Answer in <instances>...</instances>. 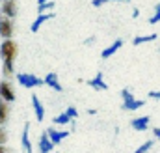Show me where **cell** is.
Wrapping results in <instances>:
<instances>
[{"mask_svg": "<svg viewBox=\"0 0 160 153\" xmlns=\"http://www.w3.org/2000/svg\"><path fill=\"white\" fill-rule=\"evenodd\" d=\"M15 56H17V43L13 41V38L4 39L2 45H0V58H2V62L13 64L15 62Z\"/></svg>", "mask_w": 160, "mask_h": 153, "instance_id": "1", "label": "cell"}, {"mask_svg": "<svg viewBox=\"0 0 160 153\" xmlns=\"http://www.w3.org/2000/svg\"><path fill=\"white\" fill-rule=\"evenodd\" d=\"M121 97H123V103H121V108H123V110H138V108H142V107L145 105L143 99H136V97L132 95V92L127 90V88L121 90Z\"/></svg>", "mask_w": 160, "mask_h": 153, "instance_id": "2", "label": "cell"}, {"mask_svg": "<svg viewBox=\"0 0 160 153\" xmlns=\"http://www.w3.org/2000/svg\"><path fill=\"white\" fill-rule=\"evenodd\" d=\"M17 80L24 88H38V86L43 84V78L32 75V73H17Z\"/></svg>", "mask_w": 160, "mask_h": 153, "instance_id": "3", "label": "cell"}, {"mask_svg": "<svg viewBox=\"0 0 160 153\" xmlns=\"http://www.w3.org/2000/svg\"><path fill=\"white\" fill-rule=\"evenodd\" d=\"M15 88H13V84L9 82V80H2L0 82V99H4V101H8V103H13L15 101Z\"/></svg>", "mask_w": 160, "mask_h": 153, "instance_id": "4", "label": "cell"}, {"mask_svg": "<svg viewBox=\"0 0 160 153\" xmlns=\"http://www.w3.org/2000/svg\"><path fill=\"white\" fill-rule=\"evenodd\" d=\"M13 30H15L13 21L9 17H6V15H0V36L4 39L13 38Z\"/></svg>", "mask_w": 160, "mask_h": 153, "instance_id": "5", "label": "cell"}, {"mask_svg": "<svg viewBox=\"0 0 160 153\" xmlns=\"http://www.w3.org/2000/svg\"><path fill=\"white\" fill-rule=\"evenodd\" d=\"M0 13H2V15H6V17H9V19H15V17H17V13H19L17 2H15V0H6V2L2 4Z\"/></svg>", "mask_w": 160, "mask_h": 153, "instance_id": "6", "label": "cell"}, {"mask_svg": "<svg viewBox=\"0 0 160 153\" xmlns=\"http://www.w3.org/2000/svg\"><path fill=\"white\" fill-rule=\"evenodd\" d=\"M54 146H56V144L50 140L48 133L45 131V133H43V135L39 136V144H38V150H39L41 153H50L52 150H54Z\"/></svg>", "mask_w": 160, "mask_h": 153, "instance_id": "7", "label": "cell"}, {"mask_svg": "<svg viewBox=\"0 0 160 153\" xmlns=\"http://www.w3.org/2000/svg\"><path fill=\"white\" fill-rule=\"evenodd\" d=\"M88 86H89V88H93L95 92H104V90H108V84L104 82V76H102L101 71L95 75V78L88 80Z\"/></svg>", "mask_w": 160, "mask_h": 153, "instance_id": "8", "label": "cell"}, {"mask_svg": "<svg viewBox=\"0 0 160 153\" xmlns=\"http://www.w3.org/2000/svg\"><path fill=\"white\" fill-rule=\"evenodd\" d=\"M43 84H47V86H48L50 90H54V92H63V88H62V84H60L56 73H47L45 78H43Z\"/></svg>", "mask_w": 160, "mask_h": 153, "instance_id": "9", "label": "cell"}, {"mask_svg": "<svg viewBox=\"0 0 160 153\" xmlns=\"http://www.w3.org/2000/svg\"><path fill=\"white\" fill-rule=\"evenodd\" d=\"M149 121H151L149 116H140V118H134L130 121V127L134 131H147L149 129Z\"/></svg>", "mask_w": 160, "mask_h": 153, "instance_id": "10", "label": "cell"}, {"mask_svg": "<svg viewBox=\"0 0 160 153\" xmlns=\"http://www.w3.org/2000/svg\"><path fill=\"white\" fill-rule=\"evenodd\" d=\"M28 133H30V123H26L24 129H22V135H21V148H22V151L32 153V142H30Z\"/></svg>", "mask_w": 160, "mask_h": 153, "instance_id": "11", "label": "cell"}, {"mask_svg": "<svg viewBox=\"0 0 160 153\" xmlns=\"http://www.w3.org/2000/svg\"><path fill=\"white\" fill-rule=\"evenodd\" d=\"M121 47H123V39H116L110 47H106V49H102V52H101V58H110V56H114L118 50H119Z\"/></svg>", "mask_w": 160, "mask_h": 153, "instance_id": "12", "label": "cell"}, {"mask_svg": "<svg viewBox=\"0 0 160 153\" xmlns=\"http://www.w3.org/2000/svg\"><path fill=\"white\" fill-rule=\"evenodd\" d=\"M52 17H54V15H52V13H48V11H47V13H38V19L32 23L30 30H32L34 34H36V32H39V28L43 26V23H47V21H48V19H52Z\"/></svg>", "mask_w": 160, "mask_h": 153, "instance_id": "13", "label": "cell"}, {"mask_svg": "<svg viewBox=\"0 0 160 153\" xmlns=\"http://www.w3.org/2000/svg\"><path fill=\"white\" fill-rule=\"evenodd\" d=\"M9 112H11L9 103L4 101V99H0V125H6V123H8V119H9Z\"/></svg>", "mask_w": 160, "mask_h": 153, "instance_id": "14", "label": "cell"}, {"mask_svg": "<svg viewBox=\"0 0 160 153\" xmlns=\"http://www.w3.org/2000/svg\"><path fill=\"white\" fill-rule=\"evenodd\" d=\"M48 133V136H50V140L54 142V144H60L63 138H67L69 136V131H58V129H48L47 131Z\"/></svg>", "mask_w": 160, "mask_h": 153, "instance_id": "15", "label": "cell"}, {"mask_svg": "<svg viewBox=\"0 0 160 153\" xmlns=\"http://www.w3.org/2000/svg\"><path fill=\"white\" fill-rule=\"evenodd\" d=\"M32 107H34V114H36V119L38 121H43V118H45V108H43V105H41V101L36 97V95H32Z\"/></svg>", "mask_w": 160, "mask_h": 153, "instance_id": "16", "label": "cell"}, {"mask_svg": "<svg viewBox=\"0 0 160 153\" xmlns=\"http://www.w3.org/2000/svg\"><path fill=\"white\" fill-rule=\"evenodd\" d=\"M73 121H75V119L67 114V112H63V114H58L54 119H52V123H56V125H69V123H73Z\"/></svg>", "mask_w": 160, "mask_h": 153, "instance_id": "17", "label": "cell"}, {"mask_svg": "<svg viewBox=\"0 0 160 153\" xmlns=\"http://www.w3.org/2000/svg\"><path fill=\"white\" fill-rule=\"evenodd\" d=\"M157 39V34H149V36H136V38L132 39V45L134 47H138V45H142V43H149V41H155Z\"/></svg>", "mask_w": 160, "mask_h": 153, "instance_id": "18", "label": "cell"}, {"mask_svg": "<svg viewBox=\"0 0 160 153\" xmlns=\"http://www.w3.org/2000/svg\"><path fill=\"white\" fill-rule=\"evenodd\" d=\"M52 8H54V2H52V0L41 2V4H38V13H47V11L52 9Z\"/></svg>", "mask_w": 160, "mask_h": 153, "instance_id": "19", "label": "cell"}, {"mask_svg": "<svg viewBox=\"0 0 160 153\" xmlns=\"http://www.w3.org/2000/svg\"><path fill=\"white\" fill-rule=\"evenodd\" d=\"M155 146V140H147V142H143L138 150H136V153H145V151H149L151 148Z\"/></svg>", "mask_w": 160, "mask_h": 153, "instance_id": "20", "label": "cell"}, {"mask_svg": "<svg viewBox=\"0 0 160 153\" xmlns=\"http://www.w3.org/2000/svg\"><path fill=\"white\" fill-rule=\"evenodd\" d=\"M160 23V2L157 4V8H155V13H153V17L149 19V24H158Z\"/></svg>", "mask_w": 160, "mask_h": 153, "instance_id": "21", "label": "cell"}, {"mask_svg": "<svg viewBox=\"0 0 160 153\" xmlns=\"http://www.w3.org/2000/svg\"><path fill=\"white\" fill-rule=\"evenodd\" d=\"M8 142V131L4 125H0V144H6Z\"/></svg>", "mask_w": 160, "mask_h": 153, "instance_id": "22", "label": "cell"}, {"mask_svg": "<svg viewBox=\"0 0 160 153\" xmlns=\"http://www.w3.org/2000/svg\"><path fill=\"white\" fill-rule=\"evenodd\" d=\"M65 112H67V114L71 116L73 119H77V118H78V110H77L75 107H67V108H65Z\"/></svg>", "mask_w": 160, "mask_h": 153, "instance_id": "23", "label": "cell"}, {"mask_svg": "<svg viewBox=\"0 0 160 153\" xmlns=\"http://www.w3.org/2000/svg\"><path fill=\"white\" fill-rule=\"evenodd\" d=\"M106 2H112V0H93L91 4H93L95 8H101V6H102V4H106Z\"/></svg>", "mask_w": 160, "mask_h": 153, "instance_id": "24", "label": "cell"}, {"mask_svg": "<svg viewBox=\"0 0 160 153\" xmlns=\"http://www.w3.org/2000/svg\"><path fill=\"white\" fill-rule=\"evenodd\" d=\"M147 95H149L151 99H157V101H160V92H149Z\"/></svg>", "mask_w": 160, "mask_h": 153, "instance_id": "25", "label": "cell"}, {"mask_svg": "<svg viewBox=\"0 0 160 153\" xmlns=\"http://www.w3.org/2000/svg\"><path fill=\"white\" fill-rule=\"evenodd\" d=\"M153 135H155V138L160 140V127H155V129H153Z\"/></svg>", "mask_w": 160, "mask_h": 153, "instance_id": "26", "label": "cell"}, {"mask_svg": "<svg viewBox=\"0 0 160 153\" xmlns=\"http://www.w3.org/2000/svg\"><path fill=\"white\" fill-rule=\"evenodd\" d=\"M0 153H9V150L6 148V144H0Z\"/></svg>", "mask_w": 160, "mask_h": 153, "instance_id": "27", "label": "cell"}, {"mask_svg": "<svg viewBox=\"0 0 160 153\" xmlns=\"http://www.w3.org/2000/svg\"><path fill=\"white\" fill-rule=\"evenodd\" d=\"M93 41H95V38H93V36H91V38H88V39H86V41H84V43H86V45H89V43H93Z\"/></svg>", "mask_w": 160, "mask_h": 153, "instance_id": "28", "label": "cell"}, {"mask_svg": "<svg viewBox=\"0 0 160 153\" xmlns=\"http://www.w3.org/2000/svg\"><path fill=\"white\" fill-rule=\"evenodd\" d=\"M112 2H128V0H112Z\"/></svg>", "mask_w": 160, "mask_h": 153, "instance_id": "29", "label": "cell"}, {"mask_svg": "<svg viewBox=\"0 0 160 153\" xmlns=\"http://www.w3.org/2000/svg\"><path fill=\"white\" fill-rule=\"evenodd\" d=\"M41 2H47V0H38V4H41Z\"/></svg>", "mask_w": 160, "mask_h": 153, "instance_id": "30", "label": "cell"}, {"mask_svg": "<svg viewBox=\"0 0 160 153\" xmlns=\"http://www.w3.org/2000/svg\"><path fill=\"white\" fill-rule=\"evenodd\" d=\"M0 2H6V0H0Z\"/></svg>", "mask_w": 160, "mask_h": 153, "instance_id": "31", "label": "cell"}]
</instances>
